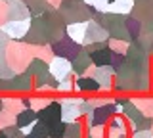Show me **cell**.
I'll list each match as a JSON object with an SVG mask.
<instances>
[{
    "label": "cell",
    "instance_id": "cell-1",
    "mask_svg": "<svg viewBox=\"0 0 153 138\" xmlns=\"http://www.w3.org/2000/svg\"><path fill=\"white\" fill-rule=\"evenodd\" d=\"M6 54V61L16 73L27 69V65L31 63V60L35 58V52H33V44H29L25 40H12L8 44V48L4 50Z\"/></svg>",
    "mask_w": 153,
    "mask_h": 138
},
{
    "label": "cell",
    "instance_id": "cell-2",
    "mask_svg": "<svg viewBox=\"0 0 153 138\" xmlns=\"http://www.w3.org/2000/svg\"><path fill=\"white\" fill-rule=\"evenodd\" d=\"M25 42L36 46V44H46L50 42V25L46 23V19L42 16H35L31 17V27H29L25 39Z\"/></svg>",
    "mask_w": 153,
    "mask_h": 138
},
{
    "label": "cell",
    "instance_id": "cell-3",
    "mask_svg": "<svg viewBox=\"0 0 153 138\" xmlns=\"http://www.w3.org/2000/svg\"><path fill=\"white\" fill-rule=\"evenodd\" d=\"M50 44H52V50H54V56H59V58H65V60H73L82 50V44L75 42L67 35H63L61 39H57L54 42H50Z\"/></svg>",
    "mask_w": 153,
    "mask_h": 138
},
{
    "label": "cell",
    "instance_id": "cell-4",
    "mask_svg": "<svg viewBox=\"0 0 153 138\" xmlns=\"http://www.w3.org/2000/svg\"><path fill=\"white\" fill-rule=\"evenodd\" d=\"M86 75H90V77H94L96 81H98L100 87H102V90H111V92H113L115 69L111 67V65H100V67H96V65L92 63L90 69L86 71Z\"/></svg>",
    "mask_w": 153,
    "mask_h": 138
},
{
    "label": "cell",
    "instance_id": "cell-5",
    "mask_svg": "<svg viewBox=\"0 0 153 138\" xmlns=\"http://www.w3.org/2000/svg\"><path fill=\"white\" fill-rule=\"evenodd\" d=\"M31 27V17L29 19H8L2 25V29L8 33V37L12 40H23Z\"/></svg>",
    "mask_w": 153,
    "mask_h": 138
},
{
    "label": "cell",
    "instance_id": "cell-6",
    "mask_svg": "<svg viewBox=\"0 0 153 138\" xmlns=\"http://www.w3.org/2000/svg\"><path fill=\"white\" fill-rule=\"evenodd\" d=\"M38 121H42L48 127L63 121V119H61V104H59V100H57V98L52 100L44 109H40V111H38Z\"/></svg>",
    "mask_w": 153,
    "mask_h": 138
},
{
    "label": "cell",
    "instance_id": "cell-7",
    "mask_svg": "<svg viewBox=\"0 0 153 138\" xmlns=\"http://www.w3.org/2000/svg\"><path fill=\"white\" fill-rule=\"evenodd\" d=\"M109 40V31L105 29L103 25L96 23L94 19H88V27H86V35H84V44H90V42H107Z\"/></svg>",
    "mask_w": 153,
    "mask_h": 138
},
{
    "label": "cell",
    "instance_id": "cell-8",
    "mask_svg": "<svg viewBox=\"0 0 153 138\" xmlns=\"http://www.w3.org/2000/svg\"><path fill=\"white\" fill-rule=\"evenodd\" d=\"M31 73H27V71H21V73H16L12 79L13 83V92L16 94H33V90H35V81H33Z\"/></svg>",
    "mask_w": 153,
    "mask_h": 138
},
{
    "label": "cell",
    "instance_id": "cell-9",
    "mask_svg": "<svg viewBox=\"0 0 153 138\" xmlns=\"http://www.w3.org/2000/svg\"><path fill=\"white\" fill-rule=\"evenodd\" d=\"M48 71H50V73L54 75L57 81L69 77V75H73L71 60H65V58H59V56H54V60L48 63Z\"/></svg>",
    "mask_w": 153,
    "mask_h": 138
},
{
    "label": "cell",
    "instance_id": "cell-10",
    "mask_svg": "<svg viewBox=\"0 0 153 138\" xmlns=\"http://www.w3.org/2000/svg\"><path fill=\"white\" fill-rule=\"evenodd\" d=\"M102 90L100 87V83L96 81L94 77H90V75H82V77H75V92L79 94H96Z\"/></svg>",
    "mask_w": 153,
    "mask_h": 138
},
{
    "label": "cell",
    "instance_id": "cell-11",
    "mask_svg": "<svg viewBox=\"0 0 153 138\" xmlns=\"http://www.w3.org/2000/svg\"><path fill=\"white\" fill-rule=\"evenodd\" d=\"M8 19H29L31 10H29L25 0H8Z\"/></svg>",
    "mask_w": 153,
    "mask_h": 138
},
{
    "label": "cell",
    "instance_id": "cell-12",
    "mask_svg": "<svg viewBox=\"0 0 153 138\" xmlns=\"http://www.w3.org/2000/svg\"><path fill=\"white\" fill-rule=\"evenodd\" d=\"M90 65H92V58H90V54L84 52V50H80L79 54L71 60V67H73L75 77H82V75H86V71L90 69Z\"/></svg>",
    "mask_w": 153,
    "mask_h": 138
},
{
    "label": "cell",
    "instance_id": "cell-13",
    "mask_svg": "<svg viewBox=\"0 0 153 138\" xmlns=\"http://www.w3.org/2000/svg\"><path fill=\"white\" fill-rule=\"evenodd\" d=\"M86 27H88V21H73L65 25V35L71 37L75 42L82 44L84 42V35H86Z\"/></svg>",
    "mask_w": 153,
    "mask_h": 138
},
{
    "label": "cell",
    "instance_id": "cell-14",
    "mask_svg": "<svg viewBox=\"0 0 153 138\" xmlns=\"http://www.w3.org/2000/svg\"><path fill=\"white\" fill-rule=\"evenodd\" d=\"M130 102L134 106H138V109L143 113L146 117H153V96L149 94H136V96H130Z\"/></svg>",
    "mask_w": 153,
    "mask_h": 138
},
{
    "label": "cell",
    "instance_id": "cell-15",
    "mask_svg": "<svg viewBox=\"0 0 153 138\" xmlns=\"http://www.w3.org/2000/svg\"><path fill=\"white\" fill-rule=\"evenodd\" d=\"M113 115H115V107H113V104H105V106L94 107V113H92L94 125H107L109 119H111Z\"/></svg>",
    "mask_w": 153,
    "mask_h": 138
},
{
    "label": "cell",
    "instance_id": "cell-16",
    "mask_svg": "<svg viewBox=\"0 0 153 138\" xmlns=\"http://www.w3.org/2000/svg\"><path fill=\"white\" fill-rule=\"evenodd\" d=\"M36 121H38V111H35L33 107H23L21 111L16 115V125L19 128L29 127V125H35Z\"/></svg>",
    "mask_w": 153,
    "mask_h": 138
},
{
    "label": "cell",
    "instance_id": "cell-17",
    "mask_svg": "<svg viewBox=\"0 0 153 138\" xmlns=\"http://www.w3.org/2000/svg\"><path fill=\"white\" fill-rule=\"evenodd\" d=\"M2 106H4V109H8L10 113H13V115H17V113L25 107V106H23V102H21V96L16 94V92L4 94V96H2Z\"/></svg>",
    "mask_w": 153,
    "mask_h": 138
},
{
    "label": "cell",
    "instance_id": "cell-18",
    "mask_svg": "<svg viewBox=\"0 0 153 138\" xmlns=\"http://www.w3.org/2000/svg\"><path fill=\"white\" fill-rule=\"evenodd\" d=\"M134 4H136L134 0H113V2H109L107 12L121 13V16H130L134 10Z\"/></svg>",
    "mask_w": 153,
    "mask_h": 138
},
{
    "label": "cell",
    "instance_id": "cell-19",
    "mask_svg": "<svg viewBox=\"0 0 153 138\" xmlns=\"http://www.w3.org/2000/svg\"><path fill=\"white\" fill-rule=\"evenodd\" d=\"M111 54L113 50L109 48V46H105V48H100L90 54V58H92V63L96 67H100V65H111Z\"/></svg>",
    "mask_w": 153,
    "mask_h": 138
},
{
    "label": "cell",
    "instance_id": "cell-20",
    "mask_svg": "<svg viewBox=\"0 0 153 138\" xmlns=\"http://www.w3.org/2000/svg\"><path fill=\"white\" fill-rule=\"evenodd\" d=\"M84 136H86V128H84V123L80 121V119L67 123L63 138H84Z\"/></svg>",
    "mask_w": 153,
    "mask_h": 138
},
{
    "label": "cell",
    "instance_id": "cell-21",
    "mask_svg": "<svg viewBox=\"0 0 153 138\" xmlns=\"http://www.w3.org/2000/svg\"><path fill=\"white\" fill-rule=\"evenodd\" d=\"M124 25H126V31H128V35H130V40H136L143 31V23L140 19H136L134 16H126Z\"/></svg>",
    "mask_w": 153,
    "mask_h": 138
},
{
    "label": "cell",
    "instance_id": "cell-22",
    "mask_svg": "<svg viewBox=\"0 0 153 138\" xmlns=\"http://www.w3.org/2000/svg\"><path fill=\"white\" fill-rule=\"evenodd\" d=\"M33 52H35V58H40V60L48 61V63L54 60V50H52V44H50V42L33 46Z\"/></svg>",
    "mask_w": 153,
    "mask_h": 138
},
{
    "label": "cell",
    "instance_id": "cell-23",
    "mask_svg": "<svg viewBox=\"0 0 153 138\" xmlns=\"http://www.w3.org/2000/svg\"><path fill=\"white\" fill-rule=\"evenodd\" d=\"M57 94L59 96H67V94H73L75 92V75H69V77H65V79H61L59 83H57Z\"/></svg>",
    "mask_w": 153,
    "mask_h": 138
},
{
    "label": "cell",
    "instance_id": "cell-24",
    "mask_svg": "<svg viewBox=\"0 0 153 138\" xmlns=\"http://www.w3.org/2000/svg\"><path fill=\"white\" fill-rule=\"evenodd\" d=\"M27 73H31L33 77H38L40 73H44V71H48V61L44 60H40V58H33L31 60V63L27 65Z\"/></svg>",
    "mask_w": 153,
    "mask_h": 138
},
{
    "label": "cell",
    "instance_id": "cell-25",
    "mask_svg": "<svg viewBox=\"0 0 153 138\" xmlns=\"http://www.w3.org/2000/svg\"><path fill=\"white\" fill-rule=\"evenodd\" d=\"M48 136H50V127L44 125L42 121H36L35 125H33L31 132H29L25 138H48Z\"/></svg>",
    "mask_w": 153,
    "mask_h": 138
},
{
    "label": "cell",
    "instance_id": "cell-26",
    "mask_svg": "<svg viewBox=\"0 0 153 138\" xmlns=\"http://www.w3.org/2000/svg\"><path fill=\"white\" fill-rule=\"evenodd\" d=\"M123 115H124V119H126V121L132 125V123H136L138 119L143 115V113L138 109V106H134L132 102H128L126 106H124V109H123Z\"/></svg>",
    "mask_w": 153,
    "mask_h": 138
},
{
    "label": "cell",
    "instance_id": "cell-27",
    "mask_svg": "<svg viewBox=\"0 0 153 138\" xmlns=\"http://www.w3.org/2000/svg\"><path fill=\"white\" fill-rule=\"evenodd\" d=\"M52 100H56V98L54 96H44V94H33L31 107L35 109V111H40V109H44L48 104L52 102Z\"/></svg>",
    "mask_w": 153,
    "mask_h": 138
},
{
    "label": "cell",
    "instance_id": "cell-28",
    "mask_svg": "<svg viewBox=\"0 0 153 138\" xmlns=\"http://www.w3.org/2000/svg\"><path fill=\"white\" fill-rule=\"evenodd\" d=\"M128 44H130L128 40H123V39H113V37H109V40H107V46H109V48H111L113 52H117V54H126Z\"/></svg>",
    "mask_w": 153,
    "mask_h": 138
},
{
    "label": "cell",
    "instance_id": "cell-29",
    "mask_svg": "<svg viewBox=\"0 0 153 138\" xmlns=\"http://www.w3.org/2000/svg\"><path fill=\"white\" fill-rule=\"evenodd\" d=\"M136 42L147 52V54H153V33H146V31H142V35L136 39Z\"/></svg>",
    "mask_w": 153,
    "mask_h": 138
},
{
    "label": "cell",
    "instance_id": "cell-30",
    "mask_svg": "<svg viewBox=\"0 0 153 138\" xmlns=\"http://www.w3.org/2000/svg\"><path fill=\"white\" fill-rule=\"evenodd\" d=\"M151 127H153V117L142 115L136 123L130 125V131H147V128H151Z\"/></svg>",
    "mask_w": 153,
    "mask_h": 138
},
{
    "label": "cell",
    "instance_id": "cell-31",
    "mask_svg": "<svg viewBox=\"0 0 153 138\" xmlns=\"http://www.w3.org/2000/svg\"><path fill=\"white\" fill-rule=\"evenodd\" d=\"M12 125H16V115L10 113L8 109H2L0 111V131L6 127H12Z\"/></svg>",
    "mask_w": 153,
    "mask_h": 138
},
{
    "label": "cell",
    "instance_id": "cell-32",
    "mask_svg": "<svg viewBox=\"0 0 153 138\" xmlns=\"http://www.w3.org/2000/svg\"><path fill=\"white\" fill-rule=\"evenodd\" d=\"M86 134L90 138H107V127L105 125H94L86 131Z\"/></svg>",
    "mask_w": 153,
    "mask_h": 138
},
{
    "label": "cell",
    "instance_id": "cell-33",
    "mask_svg": "<svg viewBox=\"0 0 153 138\" xmlns=\"http://www.w3.org/2000/svg\"><path fill=\"white\" fill-rule=\"evenodd\" d=\"M65 127H67L65 121H59V123H56V125H52L50 127V138H63L65 136Z\"/></svg>",
    "mask_w": 153,
    "mask_h": 138
},
{
    "label": "cell",
    "instance_id": "cell-34",
    "mask_svg": "<svg viewBox=\"0 0 153 138\" xmlns=\"http://www.w3.org/2000/svg\"><path fill=\"white\" fill-rule=\"evenodd\" d=\"M84 4H88L92 10H100V12H107L109 8V0H82Z\"/></svg>",
    "mask_w": 153,
    "mask_h": 138
},
{
    "label": "cell",
    "instance_id": "cell-35",
    "mask_svg": "<svg viewBox=\"0 0 153 138\" xmlns=\"http://www.w3.org/2000/svg\"><path fill=\"white\" fill-rule=\"evenodd\" d=\"M4 132H6V136L8 138H25V134H23V131L19 128L17 125H12V127H6V128H2Z\"/></svg>",
    "mask_w": 153,
    "mask_h": 138
},
{
    "label": "cell",
    "instance_id": "cell-36",
    "mask_svg": "<svg viewBox=\"0 0 153 138\" xmlns=\"http://www.w3.org/2000/svg\"><path fill=\"white\" fill-rule=\"evenodd\" d=\"M12 92H13L12 79H2V77H0V96H4V94H12Z\"/></svg>",
    "mask_w": 153,
    "mask_h": 138
},
{
    "label": "cell",
    "instance_id": "cell-37",
    "mask_svg": "<svg viewBox=\"0 0 153 138\" xmlns=\"http://www.w3.org/2000/svg\"><path fill=\"white\" fill-rule=\"evenodd\" d=\"M10 42H12V39H10V37H8V33L4 31L2 27H0V52H4V50H6Z\"/></svg>",
    "mask_w": 153,
    "mask_h": 138
},
{
    "label": "cell",
    "instance_id": "cell-38",
    "mask_svg": "<svg viewBox=\"0 0 153 138\" xmlns=\"http://www.w3.org/2000/svg\"><path fill=\"white\" fill-rule=\"evenodd\" d=\"M8 21V4H4V0H0V27Z\"/></svg>",
    "mask_w": 153,
    "mask_h": 138
},
{
    "label": "cell",
    "instance_id": "cell-39",
    "mask_svg": "<svg viewBox=\"0 0 153 138\" xmlns=\"http://www.w3.org/2000/svg\"><path fill=\"white\" fill-rule=\"evenodd\" d=\"M130 138H153V131L147 128V131H132Z\"/></svg>",
    "mask_w": 153,
    "mask_h": 138
},
{
    "label": "cell",
    "instance_id": "cell-40",
    "mask_svg": "<svg viewBox=\"0 0 153 138\" xmlns=\"http://www.w3.org/2000/svg\"><path fill=\"white\" fill-rule=\"evenodd\" d=\"M0 138H8V136H6V132H4V131H0Z\"/></svg>",
    "mask_w": 153,
    "mask_h": 138
},
{
    "label": "cell",
    "instance_id": "cell-41",
    "mask_svg": "<svg viewBox=\"0 0 153 138\" xmlns=\"http://www.w3.org/2000/svg\"><path fill=\"white\" fill-rule=\"evenodd\" d=\"M4 109V106H2V96H0V111H2Z\"/></svg>",
    "mask_w": 153,
    "mask_h": 138
},
{
    "label": "cell",
    "instance_id": "cell-42",
    "mask_svg": "<svg viewBox=\"0 0 153 138\" xmlns=\"http://www.w3.org/2000/svg\"><path fill=\"white\" fill-rule=\"evenodd\" d=\"M119 138H128V134H123V136H119Z\"/></svg>",
    "mask_w": 153,
    "mask_h": 138
},
{
    "label": "cell",
    "instance_id": "cell-43",
    "mask_svg": "<svg viewBox=\"0 0 153 138\" xmlns=\"http://www.w3.org/2000/svg\"><path fill=\"white\" fill-rule=\"evenodd\" d=\"M134 2H143V0H134Z\"/></svg>",
    "mask_w": 153,
    "mask_h": 138
},
{
    "label": "cell",
    "instance_id": "cell-44",
    "mask_svg": "<svg viewBox=\"0 0 153 138\" xmlns=\"http://www.w3.org/2000/svg\"><path fill=\"white\" fill-rule=\"evenodd\" d=\"M84 138H90V136H88V134H86V136H84Z\"/></svg>",
    "mask_w": 153,
    "mask_h": 138
},
{
    "label": "cell",
    "instance_id": "cell-45",
    "mask_svg": "<svg viewBox=\"0 0 153 138\" xmlns=\"http://www.w3.org/2000/svg\"><path fill=\"white\" fill-rule=\"evenodd\" d=\"M109 2H113V0H109Z\"/></svg>",
    "mask_w": 153,
    "mask_h": 138
},
{
    "label": "cell",
    "instance_id": "cell-46",
    "mask_svg": "<svg viewBox=\"0 0 153 138\" xmlns=\"http://www.w3.org/2000/svg\"><path fill=\"white\" fill-rule=\"evenodd\" d=\"M4 2H8V0H4Z\"/></svg>",
    "mask_w": 153,
    "mask_h": 138
},
{
    "label": "cell",
    "instance_id": "cell-47",
    "mask_svg": "<svg viewBox=\"0 0 153 138\" xmlns=\"http://www.w3.org/2000/svg\"><path fill=\"white\" fill-rule=\"evenodd\" d=\"M151 131H153V127H151Z\"/></svg>",
    "mask_w": 153,
    "mask_h": 138
},
{
    "label": "cell",
    "instance_id": "cell-48",
    "mask_svg": "<svg viewBox=\"0 0 153 138\" xmlns=\"http://www.w3.org/2000/svg\"><path fill=\"white\" fill-rule=\"evenodd\" d=\"M48 138H50V136H48Z\"/></svg>",
    "mask_w": 153,
    "mask_h": 138
}]
</instances>
